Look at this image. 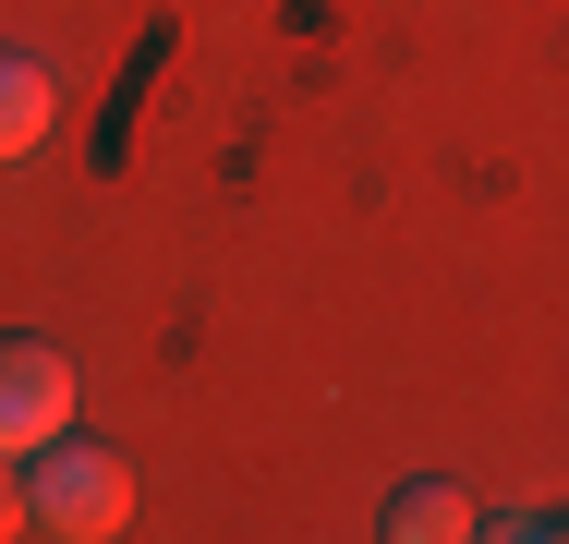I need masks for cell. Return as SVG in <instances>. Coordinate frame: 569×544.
Here are the masks:
<instances>
[{"label": "cell", "mask_w": 569, "mask_h": 544, "mask_svg": "<svg viewBox=\"0 0 569 544\" xmlns=\"http://www.w3.org/2000/svg\"><path fill=\"white\" fill-rule=\"evenodd\" d=\"M133 521V472L86 435H49L24 447V533H61V544H110Z\"/></svg>", "instance_id": "1"}, {"label": "cell", "mask_w": 569, "mask_h": 544, "mask_svg": "<svg viewBox=\"0 0 569 544\" xmlns=\"http://www.w3.org/2000/svg\"><path fill=\"white\" fill-rule=\"evenodd\" d=\"M61 424H73V363L49 339H0V447L24 460V447H49Z\"/></svg>", "instance_id": "2"}, {"label": "cell", "mask_w": 569, "mask_h": 544, "mask_svg": "<svg viewBox=\"0 0 569 544\" xmlns=\"http://www.w3.org/2000/svg\"><path fill=\"white\" fill-rule=\"evenodd\" d=\"M49 109H61V85H49V61L0 49V158H24V145L49 133Z\"/></svg>", "instance_id": "3"}, {"label": "cell", "mask_w": 569, "mask_h": 544, "mask_svg": "<svg viewBox=\"0 0 569 544\" xmlns=\"http://www.w3.org/2000/svg\"><path fill=\"white\" fill-rule=\"evenodd\" d=\"M376 533H388V544H460V533H472V496H460V484H400Z\"/></svg>", "instance_id": "4"}, {"label": "cell", "mask_w": 569, "mask_h": 544, "mask_svg": "<svg viewBox=\"0 0 569 544\" xmlns=\"http://www.w3.org/2000/svg\"><path fill=\"white\" fill-rule=\"evenodd\" d=\"M0 533H24V472H12V447H0Z\"/></svg>", "instance_id": "5"}]
</instances>
